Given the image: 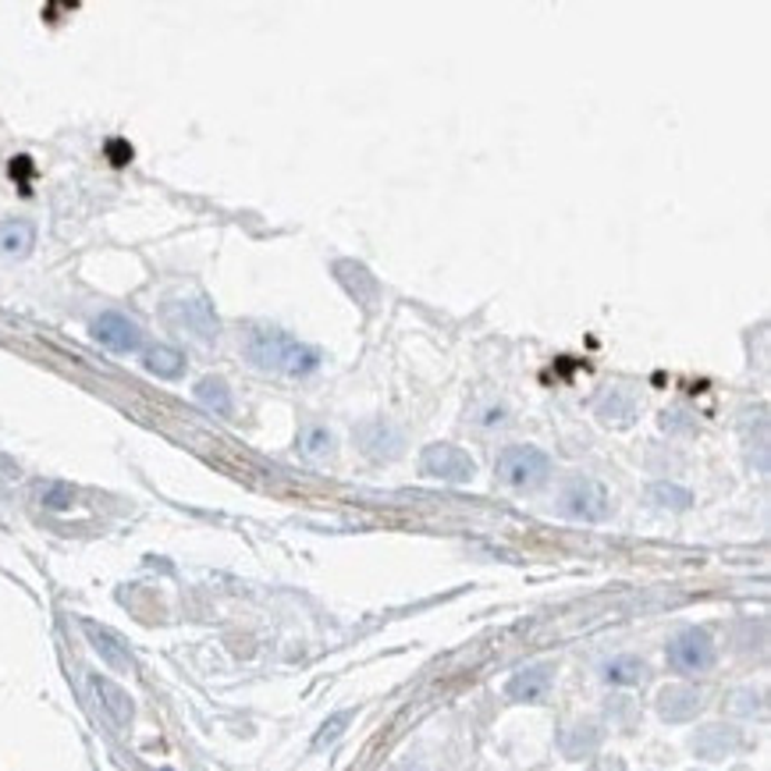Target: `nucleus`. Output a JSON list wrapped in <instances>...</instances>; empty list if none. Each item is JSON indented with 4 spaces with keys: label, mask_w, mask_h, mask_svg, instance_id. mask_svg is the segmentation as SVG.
Instances as JSON below:
<instances>
[{
    "label": "nucleus",
    "mask_w": 771,
    "mask_h": 771,
    "mask_svg": "<svg viewBox=\"0 0 771 771\" xmlns=\"http://www.w3.org/2000/svg\"><path fill=\"white\" fill-rule=\"evenodd\" d=\"M89 331H92V338H97V342H100L104 349L118 352V355H128V352H139V349H143V331H139V324L128 321V316L118 313V310L100 313L97 321H92Z\"/></svg>",
    "instance_id": "423d86ee"
},
{
    "label": "nucleus",
    "mask_w": 771,
    "mask_h": 771,
    "mask_svg": "<svg viewBox=\"0 0 771 771\" xmlns=\"http://www.w3.org/2000/svg\"><path fill=\"white\" fill-rule=\"evenodd\" d=\"M552 665H530V668H519L509 686H505V693H509L513 701H540L544 693L552 690Z\"/></svg>",
    "instance_id": "4468645a"
},
{
    "label": "nucleus",
    "mask_w": 771,
    "mask_h": 771,
    "mask_svg": "<svg viewBox=\"0 0 771 771\" xmlns=\"http://www.w3.org/2000/svg\"><path fill=\"white\" fill-rule=\"evenodd\" d=\"M701 707H704V697L697 686L672 683L657 693V714H662L665 722H690V719H697Z\"/></svg>",
    "instance_id": "9d476101"
},
{
    "label": "nucleus",
    "mask_w": 771,
    "mask_h": 771,
    "mask_svg": "<svg viewBox=\"0 0 771 771\" xmlns=\"http://www.w3.org/2000/svg\"><path fill=\"white\" fill-rule=\"evenodd\" d=\"M299 451H303L306 459H324V456H331V451H334V435L321 423H310L303 430V438H299Z\"/></svg>",
    "instance_id": "412c9836"
},
{
    "label": "nucleus",
    "mask_w": 771,
    "mask_h": 771,
    "mask_svg": "<svg viewBox=\"0 0 771 771\" xmlns=\"http://www.w3.org/2000/svg\"><path fill=\"white\" fill-rule=\"evenodd\" d=\"M647 498L657 505V509H672V513H686L690 501H693V495L683 491V487H675V484H654Z\"/></svg>",
    "instance_id": "4be33fe9"
},
{
    "label": "nucleus",
    "mask_w": 771,
    "mask_h": 771,
    "mask_svg": "<svg viewBox=\"0 0 771 771\" xmlns=\"http://www.w3.org/2000/svg\"><path fill=\"white\" fill-rule=\"evenodd\" d=\"M420 469L423 477H435L445 484H469L477 474V462L469 459V451L459 445H427L420 456Z\"/></svg>",
    "instance_id": "20e7f679"
},
{
    "label": "nucleus",
    "mask_w": 771,
    "mask_h": 771,
    "mask_svg": "<svg viewBox=\"0 0 771 771\" xmlns=\"http://www.w3.org/2000/svg\"><path fill=\"white\" fill-rule=\"evenodd\" d=\"M349 719L352 714L349 711H342V714H334V719L321 729V736H316V746H324V743H331V740H338V732H342L345 725H349Z\"/></svg>",
    "instance_id": "5701e85b"
},
{
    "label": "nucleus",
    "mask_w": 771,
    "mask_h": 771,
    "mask_svg": "<svg viewBox=\"0 0 771 771\" xmlns=\"http://www.w3.org/2000/svg\"><path fill=\"white\" fill-rule=\"evenodd\" d=\"M143 367L149 373H157V378L164 381H175L185 373V355L172 345H154V349H146L143 352Z\"/></svg>",
    "instance_id": "f3484780"
},
{
    "label": "nucleus",
    "mask_w": 771,
    "mask_h": 771,
    "mask_svg": "<svg viewBox=\"0 0 771 771\" xmlns=\"http://www.w3.org/2000/svg\"><path fill=\"white\" fill-rule=\"evenodd\" d=\"M355 441H360V451L370 459H394L402 451V435L384 420H367L355 427Z\"/></svg>",
    "instance_id": "9b49d317"
},
{
    "label": "nucleus",
    "mask_w": 771,
    "mask_h": 771,
    "mask_svg": "<svg viewBox=\"0 0 771 771\" xmlns=\"http://www.w3.org/2000/svg\"><path fill=\"white\" fill-rule=\"evenodd\" d=\"M690 746L701 761H722L729 754H736V750L743 746V736H740V729L714 722V725H704L697 736L690 740Z\"/></svg>",
    "instance_id": "1a4fd4ad"
},
{
    "label": "nucleus",
    "mask_w": 771,
    "mask_h": 771,
    "mask_svg": "<svg viewBox=\"0 0 771 771\" xmlns=\"http://www.w3.org/2000/svg\"><path fill=\"white\" fill-rule=\"evenodd\" d=\"M167 316H175L178 328H185L193 338H199V342H214L217 338V316L206 299H182V303L167 310Z\"/></svg>",
    "instance_id": "f8f14e48"
},
{
    "label": "nucleus",
    "mask_w": 771,
    "mask_h": 771,
    "mask_svg": "<svg viewBox=\"0 0 771 771\" xmlns=\"http://www.w3.org/2000/svg\"><path fill=\"white\" fill-rule=\"evenodd\" d=\"M636 412H641V409H636L633 394H626V391H612V394H605V402L597 406V420L605 423V427L626 430V427H633Z\"/></svg>",
    "instance_id": "dca6fc26"
},
{
    "label": "nucleus",
    "mask_w": 771,
    "mask_h": 771,
    "mask_svg": "<svg viewBox=\"0 0 771 771\" xmlns=\"http://www.w3.org/2000/svg\"><path fill=\"white\" fill-rule=\"evenodd\" d=\"M714 657H719V647H714L711 633L697 626L675 633L668 644V665L675 672H707L714 665Z\"/></svg>",
    "instance_id": "39448f33"
},
{
    "label": "nucleus",
    "mask_w": 771,
    "mask_h": 771,
    "mask_svg": "<svg viewBox=\"0 0 771 771\" xmlns=\"http://www.w3.org/2000/svg\"><path fill=\"white\" fill-rule=\"evenodd\" d=\"M82 633H86V641H89V647L97 651L104 662L115 668V672H131L136 668V662H131V651H128V644L121 641V636L115 633V630H107V626H100V623H92V618H86L82 623Z\"/></svg>",
    "instance_id": "6e6552de"
},
{
    "label": "nucleus",
    "mask_w": 771,
    "mask_h": 771,
    "mask_svg": "<svg viewBox=\"0 0 771 771\" xmlns=\"http://www.w3.org/2000/svg\"><path fill=\"white\" fill-rule=\"evenodd\" d=\"M89 690H92V697H97L100 711L107 714V722L110 725H118V729H128L131 725V714H136V704H131L128 693L115 683V680H107V675H89Z\"/></svg>",
    "instance_id": "0eeeda50"
},
{
    "label": "nucleus",
    "mask_w": 771,
    "mask_h": 771,
    "mask_svg": "<svg viewBox=\"0 0 771 771\" xmlns=\"http://www.w3.org/2000/svg\"><path fill=\"white\" fill-rule=\"evenodd\" d=\"M334 274L349 289V295L355 299V303H363L367 310L373 306V299H378V281H373V274L363 267V263L342 260V263H334Z\"/></svg>",
    "instance_id": "2eb2a0df"
},
{
    "label": "nucleus",
    "mask_w": 771,
    "mask_h": 771,
    "mask_svg": "<svg viewBox=\"0 0 771 771\" xmlns=\"http://www.w3.org/2000/svg\"><path fill=\"white\" fill-rule=\"evenodd\" d=\"M242 349H246V360L253 367L281 373V378H306L321 367V352L281 328H250Z\"/></svg>",
    "instance_id": "f257e3e1"
},
{
    "label": "nucleus",
    "mask_w": 771,
    "mask_h": 771,
    "mask_svg": "<svg viewBox=\"0 0 771 771\" xmlns=\"http://www.w3.org/2000/svg\"><path fill=\"white\" fill-rule=\"evenodd\" d=\"M196 402L206 406L211 412H217V417H232V409H235V402H232V388L224 384L221 378H203V381L196 384Z\"/></svg>",
    "instance_id": "aec40b11"
},
{
    "label": "nucleus",
    "mask_w": 771,
    "mask_h": 771,
    "mask_svg": "<svg viewBox=\"0 0 771 771\" xmlns=\"http://www.w3.org/2000/svg\"><path fill=\"white\" fill-rule=\"evenodd\" d=\"M651 675L647 662H641L636 654H623V657H612V662L605 665V680L612 686H641L644 680Z\"/></svg>",
    "instance_id": "a211bd4d"
},
{
    "label": "nucleus",
    "mask_w": 771,
    "mask_h": 771,
    "mask_svg": "<svg viewBox=\"0 0 771 771\" xmlns=\"http://www.w3.org/2000/svg\"><path fill=\"white\" fill-rule=\"evenodd\" d=\"M36 246V228L26 217H8L0 221V256L4 260H22Z\"/></svg>",
    "instance_id": "ddd939ff"
},
{
    "label": "nucleus",
    "mask_w": 771,
    "mask_h": 771,
    "mask_svg": "<svg viewBox=\"0 0 771 771\" xmlns=\"http://www.w3.org/2000/svg\"><path fill=\"white\" fill-rule=\"evenodd\" d=\"M597 743H601V729L591 725V722H587V725H573V729L562 732V754L573 758V761L594 754Z\"/></svg>",
    "instance_id": "6ab92c4d"
},
{
    "label": "nucleus",
    "mask_w": 771,
    "mask_h": 771,
    "mask_svg": "<svg viewBox=\"0 0 771 771\" xmlns=\"http://www.w3.org/2000/svg\"><path fill=\"white\" fill-rule=\"evenodd\" d=\"M552 474V459L548 451H540L537 445H509L498 456V480L513 491H534Z\"/></svg>",
    "instance_id": "f03ea898"
},
{
    "label": "nucleus",
    "mask_w": 771,
    "mask_h": 771,
    "mask_svg": "<svg viewBox=\"0 0 771 771\" xmlns=\"http://www.w3.org/2000/svg\"><path fill=\"white\" fill-rule=\"evenodd\" d=\"M591 771H623V761H618V758H605V761L591 764Z\"/></svg>",
    "instance_id": "b1692460"
},
{
    "label": "nucleus",
    "mask_w": 771,
    "mask_h": 771,
    "mask_svg": "<svg viewBox=\"0 0 771 771\" xmlns=\"http://www.w3.org/2000/svg\"><path fill=\"white\" fill-rule=\"evenodd\" d=\"M558 509L562 516H569L576 523H601L612 513V495H608V487L594 477H573L562 487Z\"/></svg>",
    "instance_id": "7ed1b4c3"
}]
</instances>
